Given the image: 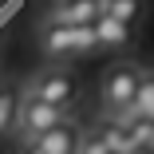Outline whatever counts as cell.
<instances>
[{"label": "cell", "instance_id": "obj_7", "mask_svg": "<svg viewBox=\"0 0 154 154\" xmlns=\"http://www.w3.org/2000/svg\"><path fill=\"white\" fill-rule=\"evenodd\" d=\"M95 40H99V48H111V51H119V48H127L131 40H134V32H131V24H122V20H115V16H99L95 20Z\"/></svg>", "mask_w": 154, "mask_h": 154}, {"label": "cell", "instance_id": "obj_12", "mask_svg": "<svg viewBox=\"0 0 154 154\" xmlns=\"http://www.w3.org/2000/svg\"><path fill=\"white\" fill-rule=\"evenodd\" d=\"M127 154H154V146H134V150H127Z\"/></svg>", "mask_w": 154, "mask_h": 154}, {"label": "cell", "instance_id": "obj_2", "mask_svg": "<svg viewBox=\"0 0 154 154\" xmlns=\"http://www.w3.org/2000/svg\"><path fill=\"white\" fill-rule=\"evenodd\" d=\"M40 48H44V55H48V59H67V55H87V51H99L95 24H91V28H63V24H44Z\"/></svg>", "mask_w": 154, "mask_h": 154}, {"label": "cell", "instance_id": "obj_6", "mask_svg": "<svg viewBox=\"0 0 154 154\" xmlns=\"http://www.w3.org/2000/svg\"><path fill=\"white\" fill-rule=\"evenodd\" d=\"M79 142H83L79 127H75L71 119H63L59 127H51L36 142H28V150H36V154H79Z\"/></svg>", "mask_w": 154, "mask_h": 154}, {"label": "cell", "instance_id": "obj_8", "mask_svg": "<svg viewBox=\"0 0 154 154\" xmlns=\"http://www.w3.org/2000/svg\"><path fill=\"white\" fill-rule=\"evenodd\" d=\"M103 12L134 28V20L142 16V0H103Z\"/></svg>", "mask_w": 154, "mask_h": 154}, {"label": "cell", "instance_id": "obj_5", "mask_svg": "<svg viewBox=\"0 0 154 154\" xmlns=\"http://www.w3.org/2000/svg\"><path fill=\"white\" fill-rule=\"evenodd\" d=\"M103 16V0H55V8L48 24H63V28H91Z\"/></svg>", "mask_w": 154, "mask_h": 154}, {"label": "cell", "instance_id": "obj_10", "mask_svg": "<svg viewBox=\"0 0 154 154\" xmlns=\"http://www.w3.org/2000/svg\"><path fill=\"white\" fill-rule=\"evenodd\" d=\"M16 115H20V103L8 95V91H0V131H12L16 127Z\"/></svg>", "mask_w": 154, "mask_h": 154}, {"label": "cell", "instance_id": "obj_3", "mask_svg": "<svg viewBox=\"0 0 154 154\" xmlns=\"http://www.w3.org/2000/svg\"><path fill=\"white\" fill-rule=\"evenodd\" d=\"M63 119H67V111L48 107V103H40L36 95H28V91H24V99H20V115H16V131H20L28 142H36L40 134H48L51 127H59Z\"/></svg>", "mask_w": 154, "mask_h": 154}, {"label": "cell", "instance_id": "obj_9", "mask_svg": "<svg viewBox=\"0 0 154 154\" xmlns=\"http://www.w3.org/2000/svg\"><path fill=\"white\" fill-rule=\"evenodd\" d=\"M138 119H154V71H142V87H138V99H134V111Z\"/></svg>", "mask_w": 154, "mask_h": 154}, {"label": "cell", "instance_id": "obj_11", "mask_svg": "<svg viewBox=\"0 0 154 154\" xmlns=\"http://www.w3.org/2000/svg\"><path fill=\"white\" fill-rule=\"evenodd\" d=\"M79 154H111V142L103 138V131H87L79 142Z\"/></svg>", "mask_w": 154, "mask_h": 154}, {"label": "cell", "instance_id": "obj_1", "mask_svg": "<svg viewBox=\"0 0 154 154\" xmlns=\"http://www.w3.org/2000/svg\"><path fill=\"white\" fill-rule=\"evenodd\" d=\"M138 87H142V67L138 63H115L103 75V107L111 119H127L134 111L138 99Z\"/></svg>", "mask_w": 154, "mask_h": 154}, {"label": "cell", "instance_id": "obj_13", "mask_svg": "<svg viewBox=\"0 0 154 154\" xmlns=\"http://www.w3.org/2000/svg\"><path fill=\"white\" fill-rule=\"evenodd\" d=\"M24 154H36V150H24Z\"/></svg>", "mask_w": 154, "mask_h": 154}, {"label": "cell", "instance_id": "obj_4", "mask_svg": "<svg viewBox=\"0 0 154 154\" xmlns=\"http://www.w3.org/2000/svg\"><path fill=\"white\" fill-rule=\"evenodd\" d=\"M75 91H79V83H75V75H71V71H63V67H48V71H40V75L32 79L28 95H36V99H40V103H48V107L67 111V107H71V99H75Z\"/></svg>", "mask_w": 154, "mask_h": 154}]
</instances>
